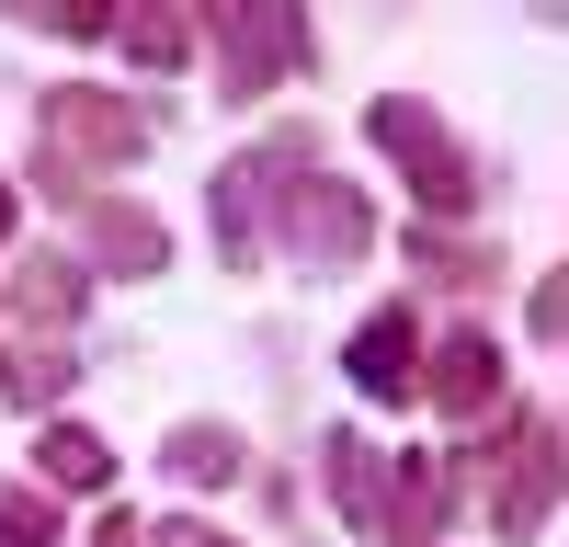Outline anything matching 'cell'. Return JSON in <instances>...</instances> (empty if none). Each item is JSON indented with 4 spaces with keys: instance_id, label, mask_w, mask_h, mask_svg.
<instances>
[{
    "instance_id": "cell-8",
    "label": "cell",
    "mask_w": 569,
    "mask_h": 547,
    "mask_svg": "<svg viewBox=\"0 0 569 547\" xmlns=\"http://www.w3.org/2000/svg\"><path fill=\"white\" fill-rule=\"evenodd\" d=\"M421 399L445 410V422H501L512 410V365L490 331H445V342H421Z\"/></svg>"
},
{
    "instance_id": "cell-2",
    "label": "cell",
    "mask_w": 569,
    "mask_h": 547,
    "mask_svg": "<svg viewBox=\"0 0 569 547\" xmlns=\"http://www.w3.org/2000/svg\"><path fill=\"white\" fill-rule=\"evenodd\" d=\"M149 103L137 91H103V80H46V103H34V182L58 206H91L126 160H149Z\"/></svg>"
},
{
    "instance_id": "cell-18",
    "label": "cell",
    "mask_w": 569,
    "mask_h": 547,
    "mask_svg": "<svg viewBox=\"0 0 569 547\" xmlns=\"http://www.w3.org/2000/svg\"><path fill=\"white\" fill-rule=\"evenodd\" d=\"M0 547H69V514H58L34 479H23V490H0Z\"/></svg>"
},
{
    "instance_id": "cell-7",
    "label": "cell",
    "mask_w": 569,
    "mask_h": 547,
    "mask_svg": "<svg viewBox=\"0 0 569 547\" xmlns=\"http://www.w3.org/2000/svg\"><path fill=\"white\" fill-rule=\"evenodd\" d=\"M456 514V456L445 445H410L376 468V547H433Z\"/></svg>"
},
{
    "instance_id": "cell-13",
    "label": "cell",
    "mask_w": 569,
    "mask_h": 547,
    "mask_svg": "<svg viewBox=\"0 0 569 547\" xmlns=\"http://www.w3.org/2000/svg\"><path fill=\"white\" fill-rule=\"evenodd\" d=\"M103 479H114V445L91 434V422H46V434H34V490H46V501L103 490Z\"/></svg>"
},
{
    "instance_id": "cell-1",
    "label": "cell",
    "mask_w": 569,
    "mask_h": 547,
    "mask_svg": "<svg viewBox=\"0 0 569 547\" xmlns=\"http://www.w3.org/2000/svg\"><path fill=\"white\" fill-rule=\"evenodd\" d=\"M262 251H284L297 274H353V262L376 251L365 182L330 171L308 126H273V217H262Z\"/></svg>"
},
{
    "instance_id": "cell-9",
    "label": "cell",
    "mask_w": 569,
    "mask_h": 547,
    "mask_svg": "<svg viewBox=\"0 0 569 547\" xmlns=\"http://www.w3.org/2000/svg\"><path fill=\"white\" fill-rule=\"evenodd\" d=\"M206 217H217V262H228V274H262V217H273V137H262V149H240V160H217V182H206Z\"/></svg>"
},
{
    "instance_id": "cell-14",
    "label": "cell",
    "mask_w": 569,
    "mask_h": 547,
    "mask_svg": "<svg viewBox=\"0 0 569 547\" xmlns=\"http://www.w3.org/2000/svg\"><path fill=\"white\" fill-rule=\"evenodd\" d=\"M410 262L433 274V286H456V297L501 286V251H490V240H467V228H410Z\"/></svg>"
},
{
    "instance_id": "cell-5",
    "label": "cell",
    "mask_w": 569,
    "mask_h": 547,
    "mask_svg": "<svg viewBox=\"0 0 569 547\" xmlns=\"http://www.w3.org/2000/svg\"><path fill=\"white\" fill-rule=\"evenodd\" d=\"M194 46H217L228 103H262V91H284L297 69H319V34H308V12H284V0H228V12L194 23Z\"/></svg>"
},
{
    "instance_id": "cell-4",
    "label": "cell",
    "mask_w": 569,
    "mask_h": 547,
    "mask_svg": "<svg viewBox=\"0 0 569 547\" xmlns=\"http://www.w3.org/2000/svg\"><path fill=\"white\" fill-rule=\"evenodd\" d=\"M558 514V410H501V434L479 445V525L501 547H536Z\"/></svg>"
},
{
    "instance_id": "cell-3",
    "label": "cell",
    "mask_w": 569,
    "mask_h": 547,
    "mask_svg": "<svg viewBox=\"0 0 569 547\" xmlns=\"http://www.w3.org/2000/svg\"><path fill=\"white\" fill-rule=\"evenodd\" d=\"M365 137L399 160V182L421 195V228H456V217L490 206V160L467 149V137L421 103V91H376V103H365Z\"/></svg>"
},
{
    "instance_id": "cell-21",
    "label": "cell",
    "mask_w": 569,
    "mask_h": 547,
    "mask_svg": "<svg viewBox=\"0 0 569 547\" xmlns=\"http://www.w3.org/2000/svg\"><path fill=\"white\" fill-rule=\"evenodd\" d=\"M0 240H12V182H0Z\"/></svg>"
},
{
    "instance_id": "cell-10",
    "label": "cell",
    "mask_w": 569,
    "mask_h": 547,
    "mask_svg": "<svg viewBox=\"0 0 569 547\" xmlns=\"http://www.w3.org/2000/svg\"><path fill=\"white\" fill-rule=\"evenodd\" d=\"M80 274H171V228H160V206L91 195V206H80Z\"/></svg>"
},
{
    "instance_id": "cell-17",
    "label": "cell",
    "mask_w": 569,
    "mask_h": 547,
    "mask_svg": "<svg viewBox=\"0 0 569 547\" xmlns=\"http://www.w3.org/2000/svg\"><path fill=\"white\" fill-rule=\"evenodd\" d=\"M114 46H126L137 69H194V23H182V12H160V0L114 12Z\"/></svg>"
},
{
    "instance_id": "cell-20",
    "label": "cell",
    "mask_w": 569,
    "mask_h": 547,
    "mask_svg": "<svg viewBox=\"0 0 569 547\" xmlns=\"http://www.w3.org/2000/svg\"><path fill=\"white\" fill-rule=\"evenodd\" d=\"M137 536H149V525H137V514H126V501H114V514H103V525H91V547H137Z\"/></svg>"
},
{
    "instance_id": "cell-16",
    "label": "cell",
    "mask_w": 569,
    "mask_h": 547,
    "mask_svg": "<svg viewBox=\"0 0 569 547\" xmlns=\"http://www.w3.org/2000/svg\"><path fill=\"white\" fill-rule=\"evenodd\" d=\"M376 468H388V456H376L353 422H342V434H319V479H330V501H342L365 536H376Z\"/></svg>"
},
{
    "instance_id": "cell-15",
    "label": "cell",
    "mask_w": 569,
    "mask_h": 547,
    "mask_svg": "<svg viewBox=\"0 0 569 547\" xmlns=\"http://www.w3.org/2000/svg\"><path fill=\"white\" fill-rule=\"evenodd\" d=\"M69 388H80L69 342H23V354H0V399H12V410H34V422H46V410H58Z\"/></svg>"
},
{
    "instance_id": "cell-12",
    "label": "cell",
    "mask_w": 569,
    "mask_h": 547,
    "mask_svg": "<svg viewBox=\"0 0 569 547\" xmlns=\"http://www.w3.org/2000/svg\"><path fill=\"white\" fill-rule=\"evenodd\" d=\"M160 479L171 490H240L251 479V434L240 422H171L160 434Z\"/></svg>"
},
{
    "instance_id": "cell-11",
    "label": "cell",
    "mask_w": 569,
    "mask_h": 547,
    "mask_svg": "<svg viewBox=\"0 0 569 547\" xmlns=\"http://www.w3.org/2000/svg\"><path fill=\"white\" fill-rule=\"evenodd\" d=\"M0 308H12L34 342H69V331H80V308H91V274H80L69 251H23L12 274H0Z\"/></svg>"
},
{
    "instance_id": "cell-6",
    "label": "cell",
    "mask_w": 569,
    "mask_h": 547,
    "mask_svg": "<svg viewBox=\"0 0 569 547\" xmlns=\"http://www.w3.org/2000/svg\"><path fill=\"white\" fill-rule=\"evenodd\" d=\"M421 342H433V331H421V308H410V297H388V308H365V319H353L342 377H353L376 410H410V399H421Z\"/></svg>"
},
{
    "instance_id": "cell-19",
    "label": "cell",
    "mask_w": 569,
    "mask_h": 547,
    "mask_svg": "<svg viewBox=\"0 0 569 547\" xmlns=\"http://www.w3.org/2000/svg\"><path fill=\"white\" fill-rule=\"evenodd\" d=\"M137 547H240V536H228V525H206V514H171V525H149Z\"/></svg>"
}]
</instances>
